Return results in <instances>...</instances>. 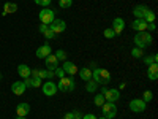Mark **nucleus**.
Wrapping results in <instances>:
<instances>
[{"label":"nucleus","instance_id":"obj_1","mask_svg":"<svg viewBox=\"0 0 158 119\" xmlns=\"http://www.w3.org/2000/svg\"><path fill=\"white\" fill-rule=\"evenodd\" d=\"M92 79L94 81H97L98 84H103V86H106L111 83V73L108 70H104V68H94L92 70Z\"/></svg>","mask_w":158,"mask_h":119},{"label":"nucleus","instance_id":"obj_2","mask_svg":"<svg viewBox=\"0 0 158 119\" xmlns=\"http://www.w3.org/2000/svg\"><path fill=\"white\" fill-rule=\"evenodd\" d=\"M74 87H76V83H74L73 76H67V75H65L63 78L59 79L57 89H60V92H70V90H74Z\"/></svg>","mask_w":158,"mask_h":119},{"label":"nucleus","instance_id":"obj_3","mask_svg":"<svg viewBox=\"0 0 158 119\" xmlns=\"http://www.w3.org/2000/svg\"><path fill=\"white\" fill-rule=\"evenodd\" d=\"M135 43H136V46L138 48H141V49H144L146 46H149L150 43H152V35L150 33H147L146 30L144 32H138L136 35H135Z\"/></svg>","mask_w":158,"mask_h":119},{"label":"nucleus","instance_id":"obj_4","mask_svg":"<svg viewBox=\"0 0 158 119\" xmlns=\"http://www.w3.org/2000/svg\"><path fill=\"white\" fill-rule=\"evenodd\" d=\"M101 94L104 95V100L112 102V103H115L118 99H120V92H118V89H108L106 86H103Z\"/></svg>","mask_w":158,"mask_h":119},{"label":"nucleus","instance_id":"obj_5","mask_svg":"<svg viewBox=\"0 0 158 119\" xmlns=\"http://www.w3.org/2000/svg\"><path fill=\"white\" fill-rule=\"evenodd\" d=\"M101 111H103V116L108 117V119H112V117L117 116V107L112 102H104L101 105Z\"/></svg>","mask_w":158,"mask_h":119},{"label":"nucleus","instance_id":"obj_6","mask_svg":"<svg viewBox=\"0 0 158 119\" xmlns=\"http://www.w3.org/2000/svg\"><path fill=\"white\" fill-rule=\"evenodd\" d=\"M40 21H41V24H51L52 21L56 19V15H54V10H49V8H44L40 11V15H38Z\"/></svg>","mask_w":158,"mask_h":119},{"label":"nucleus","instance_id":"obj_7","mask_svg":"<svg viewBox=\"0 0 158 119\" xmlns=\"http://www.w3.org/2000/svg\"><path fill=\"white\" fill-rule=\"evenodd\" d=\"M49 29L54 32L56 35H59V33L65 32V29H67V22H65L63 19H54L49 24Z\"/></svg>","mask_w":158,"mask_h":119},{"label":"nucleus","instance_id":"obj_8","mask_svg":"<svg viewBox=\"0 0 158 119\" xmlns=\"http://www.w3.org/2000/svg\"><path fill=\"white\" fill-rule=\"evenodd\" d=\"M41 90H43L44 95L52 97V95H56V92H57L59 89H57V84H56V83H52L51 79H48L44 84H41Z\"/></svg>","mask_w":158,"mask_h":119},{"label":"nucleus","instance_id":"obj_9","mask_svg":"<svg viewBox=\"0 0 158 119\" xmlns=\"http://www.w3.org/2000/svg\"><path fill=\"white\" fill-rule=\"evenodd\" d=\"M128 107L133 113H142L144 110H146V102H144L142 99H133L130 102Z\"/></svg>","mask_w":158,"mask_h":119},{"label":"nucleus","instance_id":"obj_10","mask_svg":"<svg viewBox=\"0 0 158 119\" xmlns=\"http://www.w3.org/2000/svg\"><path fill=\"white\" fill-rule=\"evenodd\" d=\"M63 72H65V75H68V76H74L79 70H77V67L73 64V62H70V60H63Z\"/></svg>","mask_w":158,"mask_h":119},{"label":"nucleus","instance_id":"obj_11","mask_svg":"<svg viewBox=\"0 0 158 119\" xmlns=\"http://www.w3.org/2000/svg\"><path fill=\"white\" fill-rule=\"evenodd\" d=\"M111 29L114 30L115 35H120V33L123 32V29H125V21H123L122 18H115V19L112 21V27H111Z\"/></svg>","mask_w":158,"mask_h":119},{"label":"nucleus","instance_id":"obj_12","mask_svg":"<svg viewBox=\"0 0 158 119\" xmlns=\"http://www.w3.org/2000/svg\"><path fill=\"white\" fill-rule=\"evenodd\" d=\"M24 84L27 87H41V78L40 76H29L24 79Z\"/></svg>","mask_w":158,"mask_h":119},{"label":"nucleus","instance_id":"obj_13","mask_svg":"<svg viewBox=\"0 0 158 119\" xmlns=\"http://www.w3.org/2000/svg\"><path fill=\"white\" fill-rule=\"evenodd\" d=\"M44 62H46V68H48V70L54 72V70L59 67V60H57V57H56L54 54H49V56L44 59Z\"/></svg>","mask_w":158,"mask_h":119},{"label":"nucleus","instance_id":"obj_14","mask_svg":"<svg viewBox=\"0 0 158 119\" xmlns=\"http://www.w3.org/2000/svg\"><path fill=\"white\" fill-rule=\"evenodd\" d=\"M25 89H27V86L24 84V81H16V83H13L11 84V90H13V94H16V95H22Z\"/></svg>","mask_w":158,"mask_h":119},{"label":"nucleus","instance_id":"obj_15","mask_svg":"<svg viewBox=\"0 0 158 119\" xmlns=\"http://www.w3.org/2000/svg\"><path fill=\"white\" fill-rule=\"evenodd\" d=\"M131 29L136 32H144V30H147V22L144 19H135L131 22Z\"/></svg>","mask_w":158,"mask_h":119},{"label":"nucleus","instance_id":"obj_16","mask_svg":"<svg viewBox=\"0 0 158 119\" xmlns=\"http://www.w3.org/2000/svg\"><path fill=\"white\" fill-rule=\"evenodd\" d=\"M49 54H52L49 45H43V46H40V48L36 49V57H38V59H46Z\"/></svg>","mask_w":158,"mask_h":119},{"label":"nucleus","instance_id":"obj_17","mask_svg":"<svg viewBox=\"0 0 158 119\" xmlns=\"http://www.w3.org/2000/svg\"><path fill=\"white\" fill-rule=\"evenodd\" d=\"M147 10H149V7H146V5H136L135 10H133V15L136 16V19H142L146 16Z\"/></svg>","mask_w":158,"mask_h":119},{"label":"nucleus","instance_id":"obj_18","mask_svg":"<svg viewBox=\"0 0 158 119\" xmlns=\"http://www.w3.org/2000/svg\"><path fill=\"white\" fill-rule=\"evenodd\" d=\"M18 75L21 76V78H29L30 75H32V70H30V67L29 65H25V64H21V65H18Z\"/></svg>","mask_w":158,"mask_h":119},{"label":"nucleus","instance_id":"obj_19","mask_svg":"<svg viewBox=\"0 0 158 119\" xmlns=\"http://www.w3.org/2000/svg\"><path fill=\"white\" fill-rule=\"evenodd\" d=\"M29 111H30V105L29 103H19L18 107H16V113L21 117H25V116L29 114Z\"/></svg>","mask_w":158,"mask_h":119},{"label":"nucleus","instance_id":"obj_20","mask_svg":"<svg viewBox=\"0 0 158 119\" xmlns=\"http://www.w3.org/2000/svg\"><path fill=\"white\" fill-rule=\"evenodd\" d=\"M147 76L149 79H152V81H156V78H158V64H152L149 65V70H147Z\"/></svg>","mask_w":158,"mask_h":119},{"label":"nucleus","instance_id":"obj_21","mask_svg":"<svg viewBox=\"0 0 158 119\" xmlns=\"http://www.w3.org/2000/svg\"><path fill=\"white\" fill-rule=\"evenodd\" d=\"M18 11V5L16 3H11V2H6L3 5V16L8 15V13H16Z\"/></svg>","mask_w":158,"mask_h":119},{"label":"nucleus","instance_id":"obj_22","mask_svg":"<svg viewBox=\"0 0 158 119\" xmlns=\"http://www.w3.org/2000/svg\"><path fill=\"white\" fill-rule=\"evenodd\" d=\"M77 73H79V76H81L82 81H89V79H92V70L90 68H82V70H79Z\"/></svg>","mask_w":158,"mask_h":119},{"label":"nucleus","instance_id":"obj_23","mask_svg":"<svg viewBox=\"0 0 158 119\" xmlns=\"http://www.w3.org/2000/svg\"><path fill=\"white\" fill-rule=\"evenodd\" d=\"M155 18H156V16H155V13L149 8V10H147V13H146V16H144L142 19L146 21L147 24H150V22H155Z\"/></svg>","mask_w":158,"mask_h":119},{"label":"nucleus","instance_id":"obj_24","mask_svg":"<svg viewBox=\"0 0 158 119\" xmlns=\"http://www.w3.org/2000/svg\"><path fill=\"white\" fill-rule=\"evenodd\" d=\"M85 89H87V92H95V90L98 89V83H97V81H94V79H89Z\"/></svg>","mask_w":158,"mask_h":119},{"label":"nucleus","instance_id":"obj_25","mask_svg":"<svg viewBox=\"0 0 158 119\" xmlns=\"http://www.w3.org/2000/svg\"><path fill=\"white\" fill-rule=\"evenodd\" d=\"M158 60V56L156 54H152V56H146L144 57V64L146 65H152V64H155Z\"/></svg>","mask_w":158,"mask_h":119},{"label":"nucleus","instance_id":"obj_26","mask_svg":"<svg viewBox=\"0 0 158 119\" xmlns=\"http://www.w3.org/2000/svg\"><path fill=\"white\" fill-rule=\"evenodd\" d=\"M104 102H106V100H104V95H103V94H98V95H95V99H94V103L97 105V107H100V108H101V105H103Z\"/></svg>","mask_w":158,"mask_h":119},{"label":"nucleus","instance_id":"obj_27","mask_svg":"<svg viewBox=\"0 0 158 119\" xmlns=\"http://www.w3.org/2000/svg\"><path fill=\"white\" fill-rule=\"evenodd\" d=\"M131 56L136 57V59H139V57H142V56H144V52H142V49H141V48H133V49H131Z\"/></svg>","mask_w":158,"mask_h":119},{"label":"nucleus","instance_id":"obj_28","mask_svg":"<svg viewBox=\"0 0 158 119\" xmlns=\"http://www.w3.org/2000/svg\"><path fill=\"white\" fill-rule=\"evenodd\" d=\"M54 56L57 57V60H67V52H65L63 49H59Z\"/></svg>","mask_w":158,"mask_h":119},{"label":"nucleus","instance_id":"obj_29","mask_svg":"<svg viewBox=\"0 0 158 119\" xmlns=\"http://www.w3.org/2000/svg\"><path fill=\"white\" fill-rule=\"evenodd\" d=\"M60 8H70L73 5V0H59Z\"/></svg>","mask_w":158,"mask_h":119},{"label":"nucleus","instance_id":"obj_30","mask_svg":"<svg viewBox=\"0 0 158 119\" xmlns=\"http://www.w3.org/2000/svg\"><path fill=\"white\" fill-rule=\"evenodd\" d=\"M152 99H153V94H152L150 90H146V92H144V94H142V100L146 102V103H147V102H150Z\"/></svg>","mask_w":158,"mask_h":119},{"label":"nucleus","instance_id":"obj_31","mask_svg":"<svg viewBox=\"0 0 158 119\" xmlns=\"http://www.w3.org/2000/svg\"><path fill=\"white\" fill-rule=\"evenodd\" d=\"M33 2H35L36 5H40V7H44V8H48V7L51 5L52 0H33Z\"/></svg>","mask_w":158,"mask_h":119},{"label":"nucleus","instance_id":"obj_32","mask_svg":"<svg viewBox=\"0 0 158 119\" xmlns=\"http://www.w3.org/2000/svg\"><path fill=\"white\" fill-rule=\"evenodd\" d=\"M103 35L106 37V38H114V37H117L115 33H114V30L111 29V27H108V29H104V32H103Z\"/></svg>","mask_w":158,"mask_h":119},{"label":"nucleus","instance_id":"obj_33","mask_svg":"<svg viewBox=\"0 0 158 119\" xmlns=\"http://www.w3.org/2000/svg\"><path fill=\"white\" fill-rule=\"evenodd\" d=\"M43 35H44V38H46V40H52V38H56V33L52 32V30H51L49 27H48V30H46V32H44Z\"/></svg>","mask_w":158,"mask_h":119},{"label":"nucleus","instance_id":"obj_34","mask_svg":"<svg viewBox=\"0 0 158 119\" xmlns=\"http://www.w3.org/2000/svg\"><path fill=\"white\" fill-rule=\"evenodd\" d=\"M54 75H56V76L60 79V78H63V76H65V72H63V68H62V67H60V68L57 67V68L54 70Z\"/></svg>","mask_w":158,"mask_h":119},{"label":"nucleus","instance_id":"obj_35","mask_svg":"<svg viewBox=\"0 0 158 119\" xmlns=\"http://www.w3.org/2000/svg\"><path fill=\"white\" fill-rule=\"evenodd\" d=\"M48 27H49V25H48V24H41V25H40V27H38V30H40V32H41V33H44V32L48 30Z\"/></svg>","mask_w":158,"mask_h":119},{"label":"nucleus","instance_id":"obj_36","mask_svg":"<svg viewBox=\"0 0 158 119\" xmlns=\"http://www.w3.org/2000/svg\"><path fill=\"white\" fill-rule=\"evenodd\" d=\"M82 119H98L95 114H92V113H89V114H84L82 116Z\"/></svg>","mask_w":158,"mask_h":119},{"label":"nucleus","instance_id":"obj_37","mask_svg":"<svg viewBox=\"0 0 158 119\" xmlns=\"http://www.w3.org/2000/svg\"><path fill=\"white\" fill-rule=\"evenodd\" d=\"M73 116H74V119H82V114L79 113L77 110H74V111H73Z\"/></svg>","mask_w":158,"mask_h":119},{"label":"nucleus","instance_id":"obj_38","mask_svg":"<svg viewBox=\"0 0 158 119\" xmlns=\"http://www.w3.org/2000/svg\"><path fill=\"white\" fill-rule=\"evenodd\" d=\"M63 119H74V116H73V113H67L63 116Z\"/></svg>","mask_w":158,"mask_h":119},{"label":"nucleus","instance_id":"obj_39","mask_svg":"<svg viewBox=\"0 0 158 119\" xmlns=\"http://www.w3.org/2000/svg\"><path fill=\"white\" fill-rule=\"evenodd\" d=\"M125 86H127V84H125V83H122L120 86H118V90H122V89H125Z\"/></svg>","mask_w":158,"mask_h":119},{"label":"nucleus","instance_id":"obj_40","mask_svg":"<svg viewBox=\"0 0 158 119\" xmlns=\"http://www.w3.org/2000/svg\"><path fill=\"white\" fill-rule=\"evenodd\" d=\"M98 119H108V117H104V116H103V117H98Z\"/></svg>","mask_w":158,"mask_h":119},{"label":"nucleus","instance_id":"obj_41","mask_svg":"<svg viewBox=\"0 0 158 119\" xmlns=\"http://www.w3.org/2000/svg\"><path fill=\"white\" fill-rule=\"evenodd\" d=\"M18 119H25V117H21V116H18Z\"/></svg>","mask_w":158,"mask_h":119},{"label":"nucleus","instance_id":"obj_42","mask_svg":"<svg viewBox=\"0 0 158 119\" xmlns=\"http://www.w3.org/2000/svg\"><path fill=\"white\" fill-rule=\"evenodd\" d=\"M0 79H2V75H0Z\"/></svg>","mask_w":158,"mask_h":119}]
</instances>
